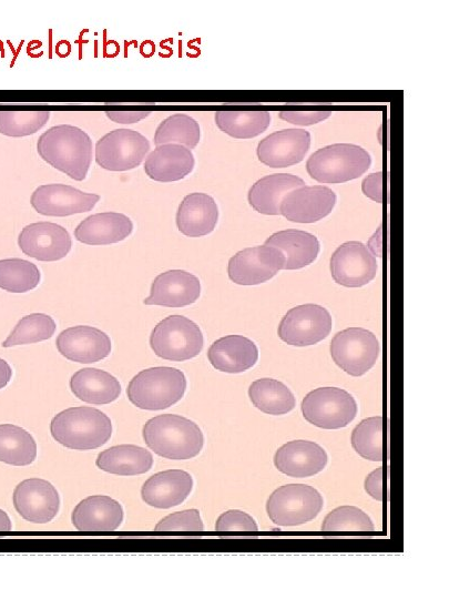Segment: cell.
<instances>
[{"instance_id":"obj_23","label":"cell","mask_w":449,"mask_h":599,"mask_svg":"<svg viewBox=\"0 0 449 599\" xmlns=\"http://www.w3.org/2000/svg\"><path fill=\"white\" fill-rule=\"evenodd\" d=\"M123 517L118 500L106 495H92L74 507L71 520L80 531H112L120 527Z\"/></svg>"},{"instance_id":"obj_48","label":"cell","mask_w":449,"mask_h":599,"mask_svg":"<svg viewBox=\"0 0 449 599\" xmlns=\"http://www.w3.org/2000/svg\"><path fill=\"white\" fill-rule=\"evenodd\" d=\"M11 520L7 512L2 509H0V531H9L11 530Z\"/></svg>"},{"instance_id":"obj_31","label":"cell","mask_w":449,"mask_h":599,"mask_svg":"<svg viewBox=\"0 0 449 599\" xmlns=\"http://www.w3.org/2000/svg\"><path fill=\"white\" fill-rule=\"evenodd\" d=\"M95 465L110 474L134 476L149 471L153 466V457L150 450L141 446L124 444L102 450Z\"/></svg>"},{"instance_id":"obj_1","label":"cell","mask_w":449,"mask_h":599,"mask_svg":"<svg viewBox=\"0 0 449 599\" xmlns=\"http://www.w3.org/2000/svg\"><path fill=\"white\" fill-rule=\"evenodd\" d=\"M37 151L43 161L75 181L86 177L93 155L89 134L70 124L44 131L38 139Z\"/></svg>"},{"instance_id":"obj_15","label":"cell","mask_w":449,"mask_h":599,"mask_svg":"<svg viewBox=\"0 0 449 599\" xmlns=\"http://www.w3.org/2000/svg\"><path fill=\"white\" fill-rule=\"evenodd\" d=\"M17 512L27 521L47 524L60 509V496L55 487L42 478H28L19 483L12 495Z\"/></svg>"},{"instance_id":"obj_45","label":"cell","mask_w":449,"mask_h":599,"mask_svg":"<svg viewBox=\"0 0 449 599\" xmlns=\"http://www.w3.org/2000/svg\"><path fill=\"white\" fill-rule=\"evenodd\" d=\"M382 467H378L374 471L369 473L365 479V490L375 500L381 501L384 499V476Z\"/></svg>"},{"instance_id":"obj_19","label":"cell","mask_w":449,"mask_h":599,"mask_svg":"<svg viewBox=\"0 0 449 599\" xmlns=\"http://www.w3.org/2000/svg\"><path fill=\"white\" fill-rule=\"evenodd\" d=\"M201 295L197 276L184 270H169L159 274L152 282L150 295L143 300L145 305L184 307L195 303Z\"/></svg>"},{"instance_id":"obj_34","label":"cell","mask_w":449,"mask_h":599,"mask_svg":"<svg viewBox=\"0 0 449 599\" xmlns=\"http://www.w3.org/2000/svg\"><path fill=\"white\" fill-rule=\"evenodd\" d=\"M267 111H217L218 129L234 139H251L263 133L269 125Z\"/></svg>"},{"instance_id":"obj_46","label":"cell","mask_w":449,"mask_h":599,"mask_svg":"<svg viewBox=\"0 0 449 599\" xmlns=\"http://www.w3.org/2000/svg\"><path fill=\"white\" fill-rule=\"evenodd\" d=\"M150 111H106V116L113 122L121 124H130L150 115Z\"/></svg>"},{"instance_id":"obj_5","label":"cell","mask_w":449,"mask_h":599,"mask_svg":"<svg viewBox=\"0 0 449 599\" xmlns=\"http://www.w3.org/2000/svg\"><path fill=\"white\" fill-rule=\"evenodd\" d=\"M370 154L350 143L326 145L306 162L307 173L319 183H344L363 175L370 166Z\"/></svg>"},{"instance_id":"obj_37","label":"cell","mask_w":449,"mask_h":599,"mask_svg":"<svg viewBox=\"0 0 449 599\" xmlns=\"http://www.w3.org/2000/svg\"><path fill=\"white\" fill-rule=\"evenodd\" d=\"M384 420L381 416L368 417L353 429L350 443L363 458L381 461L384 458Z\"/></svg>"},{"instance_id":"obj_8","label":"cell","mask_w":449,"mask_h":599,"mask_svg":"<svg viewBox=\"0 0 449 599\" xmlns=\"http://www.w3.org/2000/svg\"><path fill=\"white\" fill-rule=\"evenodd\" d=\"M303 417L323 429H339L350 424L357 415V403L345 389L319 387L310 390L302 400Z\"/></svg>"},{"instance_id":"obj_25","label":"cell","mask_w":449,"mask_h":599,"mask_svg":"<svg viewBox=\"0 0 449 599\" xmlns=\"http://www.w3.org/2000/svg\"><path fill=\"white\" fill-rule=\"evenodd\" d=\"M217 221L218 207L215 200L202 192L184 196L175 216L177 230L188 237H201L212 233Z\"/></svg>"},{"instance_id":"obj_17","label":"cell","mask_w":449,"mask_h":599,"mask_svg":"<svg viewBox=\"0 0 449 599\" xmlns=\"http://www.w3.org/2000/svg\"><path fill=\"white\" fill-rule=\"evenodd\" d=\"M59 353L71 362L90 364L111 353V338L103 331L88 325L65 328L55 339Z\"/></svg>"},{"instance_id":"obj_10","label":"cell","mask_w":449,"mask_h":599,"mask_svg":"<svg viewBox=\"0 0 449 599\" xmlns=\"http://www.w3.org/2000/svg\"><path fill=\"white\" fill-rule=\"evenodd\" d=\"M150 151L149 140L131 129H115L95 144V161L108 171H129L137 167Z\"/></svg>"},{"instance_id":"obj_21","label":"cell","mask_w":449,"mask_h":599,"mask_svg":"<svg viewBox=\"0 0 449 599\" xmlns=\"http://www.w3.org/2000/svg\"><path fill=\"white\" fill-rule=\"evenodd\" d=\"M328 463L326 450L315 441L290 440L274 455V465L288 477L305 478L320 473Z\"/></svg>"},{"instance_id":"obj_40","label":"cell","mask_w":449,"mask_h":599,"mask_svg":"<svg viewBox=\"0 0 449 599\" xmlns=\"http://www.w3.org/2000/svg\"><path fill=\"white\" fill-rule=\"evenodd\" d=\"M370 517L355 506H339L328 512L322 525L323 531H373Z\"/></svg>"},{"instance_id":"obj_16","label":"cell","mask_w":449,"mask_h":599,"mask_svg":"<svg viewBox=\"0 0 449 599\" xmlns=\"http://www.w3.org/2000/svg\"><path fill=\"white\" fill-rule=\"evenodd\" d=\"M18 245L30 257L54 262L69 254L72 238L62 225L42 221L24 226L18 236Z\"/></svg>"},{"instance_id":"obj_11","label":"cell","mask_w":449,"mask_h":599,"mask_svg":"<svg viewBox=\"0 0 449 599\" xmlns=\"http://www.w3.org/2000/svg\"><path fill=\"white\" fill-rule=\"evenodd\" d=\"M331 331L329 312L318 304H303L290 308L280 319L278 337L293 346H309L325 339Z\"/></svg>"},{"instance_id":"obj_43","label":"cell","mask_w":449,"mask_h":599,"mask_svg":"<svg viewBox=\"0 0 449 599\" xmlns=\"http://www.w3.org/2000/svg\"><path fill=\"white\" fill-rule=\"evenodd\" d=\"M330 114V111H280L278 116L292 124L310 125L329 118Z\"/></svg>"},{"instance_id":"obj_18","label":"cell","mask_w":449,"mask_h":599,"mask_svg":"<svg viewBox=\"0 0 449 599\" xmlns=\"http://www.w3.org/2000/svg\"><path fill=\"white\" fill-rule=\"evenodd\" d=\"M336 204V194L325 185L300 186L288 192L279 205L290 222L314 223L327 216Z\"/></svg>"},{"instance_id":"obj_32","label":"cell","mask_w":449,"mask_h":599,"mask_svg":"<svg viewBox=\"0 0 449 599\" xmlns=\"http://www.w3.org/2000/svg\"><path fill=\"white\" fill-rule=\"evenodd\" d=\"M248 397L257 409L275 416L289 413L296 405L290 389L274 378L254 380L248 388Z\"/></svg>"},{"instance_id":"obj_41","label":"cell","mask_w":449,"mask_h":599,"mask_svg":"<svg viewBox=\"0 0 449 599\" xmlns=\"http://www.w3.org/2000/svg\"><path fill=\"white\" fill-rule=\"evenodd\" d=\"M203 529L200 511L194 508L173 512L161 519L154 528L155 531H202Z\"/></svg>"},{"instance_id":"obj_7","label":"cell","mask_w":449,"mask_h":599,"mask_svg":"<svg viewBox=\"0 0 449 599\" xmlns=\"http://www.w3.org/2000/svg\"><path fill=\"white\" fill-rule=\"evenodd\" d=\"M322 495L306 484H286L275 489L266 501V512L277 526L306 524L320 512Z\"/></svg>"},{"instance_id":"obj_24","label":"cell","mask_w":449,"mask_h":599,"mask_svg":"<svg viewBox=\"0 0 449 599\" xmlns=\"http://www.w3.org/2000/svg\"><path fill=\"white\" fill-rule=\"evenodd\" d=\"M195 165L192 151L180 144H160L144 162L146 175L157 182H175L188 175Z\"/></svg>"},{"instance_id":"obj_14","label":"cell","mask_w":449,"mask_h":599,"mask_svg":"<svg viewBox=\"0 0 449 599\" xmlns=\"http://www.w3.org/2000/svg\"><path fill=\"white\" fill-rule=\"evenodd\" d=\"M100 195L71 185L53 183L38 186L30 197L37 213L45 216H69L91 211Z\"/></svg>"},{"instance_id":"obj_42","label":"cell","mask_w":449,"mask_h":599,"mask_svg":"<svg viewBox=\"0 0 449 599\" xmlns=\"http://www.w3.org/2000/svg\"><path fill=\"white\" fill-rule=\"evenodd\" d=\"M216 531H256L258 526L245 511L231 509L221 514L215 524Z\"/></svg>"},{"instance_id":"obj_38","label":"cell","mask_w":449,"mask_h":599,"mask_svg":"<svg viewBox=\"0 0 449 599\" xmlns=\"http://www.w3.org/2000/svg\"><path fill=\"white\" fill-rule=\"evenodd\" d=\"M57 329L54 319L44 313H32L23 316L9 336L2 342V347L38 343L52 337Z\"/></svg>"},{"instance_id":"obj_6","label":"cell","mask_w":449,"mask_h":599,"mask_svg":"<svg viewBox=\"0 0 449 599\" xmlns=\"http://www.w3.org/2000/svg\"><path fill=\"white\" fill-rule=\"evenodd\" d=\"M204 336L200 326L183 315H170L160 321L150 335V346L163 359L183 362L197 356Z\"/></svg>"},{"instance_id":"obj_39","label":"cell","mask_w":449,"mask_h":599,"mask_svg":"<svg viewBox=\"0 0 449 599\" xmlns=\"http://www.w3.org/2000/svg\"><path fill=\"white\" fill-rule=\"evenodd\" d=\"M49 118V111H0V133L7 136L31 135L42 129Z\"/></svg>"},{"instance_id":"obj_2","label":"cell","mask_w":449,"mask_h":599,"mask_svg":"<svg viewBox=\"0 0 449 599\" xmlns=\"http://www.w3.org/2000/svg\"><path fill=\"white\" fill-rule=\"evenodd\" d=\"M142 435L152 451L172 460L191 459L204 446V435L198 425L175 414L150 418L143 426Z\"/></svg>"},{"instance_id":"obj_9","label":"cell","mask_w":449,"mask_h":599,"mask_svg":"<svg viewBox=\"0 0 449 599\" xmlns=\"http://www.w3.org/2000/svg\"><path fill=\"white\" fill-rule=\"evenodd\" d=\"M376 335L364 327H348L330 341L334 363L350 376H363L375 365L379 356Z\"/></svg>"},{"instance_id":"obj_12","label":"cell","mask_w":449,"mask_h":599,"mask_svg":"<svg viewBox=\"0 0 449 599\" xmlns=\"http://www.w3.org/2000/svg\"><path fill=\"white\" fill-rule=\"evenodd\" d=\"M284 256L273 246L246 247L233 255L227 265L228 277L238 285H257L283 270Z\"/></svg>"},{"instance_id":"obj_35","label":"cell","mask_w":449,"mask_h":599,"mask_svg":"<svg viewBox=\"0 0 449 599\" xmlns=\"http://www.w3.org/2000/svg\"><path fill=\"white\" fill-rule=\"evenodd\" d=\"M201 130L195 119L176 113L164 119L154 133V144H180L190 150L200 142Z\"/></svg>"},{"instance_id":"obj_29","label":"cell","mask_w":449,"mask_h":599,"mask_svg":"<svg viewBox=\"0 0 449 599\" xmlns=\"http://www.w3.org/2000/svg\"><path fill=\"white\" fill-rule=\"evenodd\" d=\"M69 386L75 397L93 405L110 404L121 394V384L112 374L93 367L76 370Z\"/></svg>"},{"instance_id":"obj_26","label":"cell","mask_w":449,"mask_h":599,"mask_svg":"<svg viewBox=\"0 0 449 599\" xmlns=\"http://www.w3.org/2000/svg\"><path fill=\"white\" fill-rule=\"evenodd\" d=\"M211 365L224 373L237 374L252 368L258 359L256 344L242 335H226L207 349Z\"/></svg>"},{"instance_id":"obj_44","label":"cell","mask_w":449,"mask_h":599,"mask_svg":"<svg viewBox=\"0 0 449 599\" xmlns=\"http://www.w3.org/2000/svg\"><path fill=\"white\" fill-rule=\"evenodd\" d=\"M363 193L377 203L382 202V173L375 172L367 175L361 183Z\"/></svg>"},{"instance_id":"obj_30","label":"cell","mask_w":449,"mask_h":599,"mask_svg":"<svg viewBox=\"0 0 449 599\" xmlns=\"http://www.w3.org/2000/svg\"><path fill=\"white\" fill-rule=\"evenodd\" d=\"M305 182L290 173H274L256 181L247 193L249 205L261 214L279 215V205L284 196Z\"/></svg>"},{"instance_id":"obj_36","label":"cell","mask_w":449,"mask_h":599,"mask_svg":"<svg viewBox=\"0 0 449 599\" xmlns=\"http://www.w3.org/2000/svg\"><path fill=\"white\" fill-rule=\"evenodd\" d=\"M41 273L35 264L23 258L0 260V288L9 293H27L35 288Z\"/></svg>"},{"instance_id":"obj_28","label":"cell","mask_w":449,"mask_h":599,"mask_svg":"<svg viewBox=\"0 0 449 599\" xmlns=\"http://www.w3.org/2000/svg\"><path fill=\"white\" fill-rule=\"evenodd\" d=\"M264 245L273 246L282 252L283 270L305 267L312 264L319 253V241L314 234L294 229L272 234Z\"/></svg>"},{"instance_id":"obj_4","label":"cell","mask_w":449,"mask_h":599,"mask_svg":"<svg viewBox=\"0 0 449 599\" xmlns=\"http://www.w3.org/2000/svg\"><path fill=\"white\" fill-rule=\"evenodd\" d=\"M186 378L175 367L157 366L139 372L129 383L126 395L137 408L160 410L173 406L185 394Z\"/></svg>"},{"instance_id":"obj_22","label":"cell","mask_w":449,"mask_h":599,"mask_svg":"<svg viewBox=\"0 0 449 599\" xmlns=\"http://www.w3.org/2000/svg\"><path fill=\"white\" fill-rule=\"evenodd\" d=\"M193 488L192 476L182 469H167L152 475L141 488V497L149 506L167 509L182 504Z\"/></svg>"},{"instance_id":"obj_20","label":"cell","mask_w":449,"mask_h":599,"mask_svg":"<svg viewBox=\"0 0 449 599\" xmlns=\"http://www.w3.org/2000/svg\"><path fill=\"white\" fill-rule=\"evenodd\" d=\"M310 146V134L303 129H284L259 141L258 160L271 167H287L299 163Z\"/></svg>"},{"instance_id":"obj_33","label":"cell","mask_w":449,"mask_h":599,"mask_svg":"<svg viewBox=\"0 0 449 599\" xmlns=\"http://www.w3.org/2000/svg\"><path fill=\"white\" fill-rule=\"evenodd\" d=\"M37 457V444L24 428L0 424V461L12 466H27Z\"/></svg>"},{"instance_id":"obj_27","label":"cell","mask_w":449,"mask_h":599,"mask_svg":"<svg viewBox=\"0 0 449 599\" xmlns=\"http://www.w3.org/2000/svg\"><path fill=\"white\" fill-rule=\"evenodd\" d=\"M133 231L131 219L123 213L102 212L82 220L74 229L76 241L86 245H109L125 240Z\"/></svg>"},{"instance_id":"obj_3","label":"cell","mask_w":449,"mask_h":599,"mask_svg":"<svg viewBox=\"0 0 449 599\" xmlns=\"http://www.w3.org/2000/svg\"><path fill=\"white\" fill-rule=\"evenodd\" d=\"M50 433L55 441L67 448L90 450L103 446L111 438L112 423L98 408L70 407L51 419Z\"/></svg>"},{"instance_id":"obj_13","label":"cell","mask_w":449,"mask_h":599,"mask_svg":"<svg viewBox=\"0 0 449 599\" xmlns=\"http://www.w3.org/2000/svg\"><path fill=\"white\" fill-rule=\"evenodd\" d=\"M329 268L337 284L346 287H361L375 278L377 262L364 243L348 241L334 251Z\"/></svg>"},{"instance_id":"obj_47","label":"cell","mask_w":449,"mask_h":599,"mask_svg":"<svg viewBox=\"0 0 449 599\" xmlns=\"http://www.w3.org/2000/svg\"><path fill=\"white\" fill-rule=\"evenodd\" d=\"M12 377V369L8 362L0 358V389L6 387Z\"/></svg>"}]
</instances>
